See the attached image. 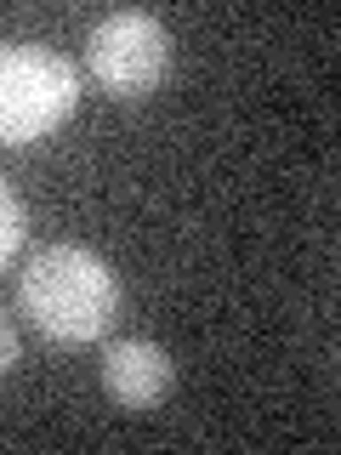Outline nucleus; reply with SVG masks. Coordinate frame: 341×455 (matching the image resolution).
I'll return each mask as SVG.
<instances>
[{
    "label": "nucleus",
    "instance_id": "obj_2",
    "mask_svg": "<svg viewBox=\"0 0 341 455\" xmlns=\"http://www.w3.org/2000/svg\"><path fill=\"white\" fill-rule=\"evenodd\" d=\"M80 103V75L63 52H46L35 40L0 46V148H28L52 137Z\"/></svg>",
    "mask_w": 341,
    "mask_h": 455
},
{
    "label": "nucleus",
    "instance_id": "obj_3",
    "mask_svg": "<svg viewBox=\"0 0 341 455\" xmlns=\"http://www.w3.org/2000/svg\"><path fill=\"white\" fill-rule=\"evenodd\" d=\"M85 68H91L97 92L114 103H142L154 97L170 75V35L154 12L120 6L91 23L85 35Z\"/></svg>",
    "mask_w": 341,
    "mask_h": 455
},
{
    "label": "nucleus",
    "instance_id": "obj_5",
    "mask_svg": "<svg viewBox=\"0 0 341 455\" xmlns=\"http://www.w3.org/2000/svg\"><path fill=\"white\" fill-rule=\"evenodd\" d=\"M18 251H23V199H18V188H12L6 177H0V267H6Z\"/></svg>",
    "mask_w": 341,
    "mask_h": 455
},
{
    "label": "nucleus",
    "instance_id": "obj_1",
    "mask_svg": "<svg viewBox=\"0 0 341 455\" xmlns=\"http://www.w3.org/2000/svg\"><path fill=\"white\" fill-rule=\"evenodd\" d=\"M18 307L46 341L57 347H85L114 324L120 313V279L91 245H46L23 262Z\"/></svg>",
    "mask_w": 341,
    "mask_h": 455
},
{
    "label": "nucleus",
    "instance_id": "obj_4",
    "mask_svg": "<svg viewBox=\"0 0 341 455\" xmlns=\"http://www.w3.org/2000/svg\"><path fill=\"white\" fill-rule=\"evenodd\" d=\"M170 381H177V364H170V353L160 347V341L120 336V341L103 347V393L120 410H137V416L154 410L170 393Z\"/></svg>",
    "mask_w": 341,
    "mask_h": 455
},
{
    "label": "nucleus",
    "instance_id": "obj_6",
    "mask_svg": "<svg viewBox=\"0 0 341 455\" xmlns=\"http://www.w3.org/2000/svg\"><path fill=\"white\" fill-rule=\"evenodd\" d=\"M18 364V324H12V313H6V302H0V376Z\"/></svg>",
    "mask_w": 341,
    "mask_h": 455
}]
</instances>
